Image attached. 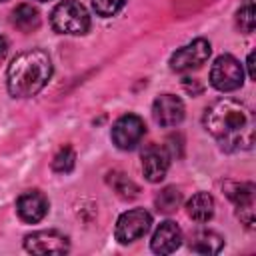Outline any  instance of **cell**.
Wrapping results in <instances>:
<instances>
[{
  "mask_svg": "<svg viewBox=\"0 0 256 256\" xmlns=\"http://www.w3.org/2000/svg\"><path fill=\"white\" fill-rule=\"evenodd\" d=\"M204 128L224 152L250 150L256 134L254 112L232 98L214 100L204 112Z\"/></svg>",
  "mask_w": 256,
  "mask_h": 256,
  "instance_id": "1",
  "label": "cell"
},
{
  "mask_svg": "<svg viewBox=\"0 0 256 256\" xmlns=\"http://www.w3.org/2000/svg\"><path fill=\"white\" fill-rule=\"evenodd\" d=\"M52 76V60L44 50H26L18 54L6 72V86L14 98L36 96Z\"/></svg>",
  "mask_w": 256,
  "mask_h": 256,
  "instance_id": "2",
  "label": "cell"
},
{
  "mask_svg": "<svg viewBox=\"0 0 256 256\" xmlns=\"http://www.w3.org/2000/svg\"><path fill=\"white\" fill-rule=\"evenodd\" d=\"M50 22H52V28L60 34L80 36V34H86L90 28V14L80 2L64 0L52 10Z\"/></svg>",
  "mask_w": 256,
  "mask_h": 256,
  "instance_id": "3",
  "label": "cell"
},
{
  "mask_svg": "<svg viewBox=\"0 0 256 256\" xmlns=\"http://www.w3.org/2000/svg\"><path fill=\"white\" fill-rule=\"evenodd\" d=\"M242 82H244V68L234 56L222 54L214 60L210 68V84L216 90L232 92V90H238Z\"/></svg>",
  "mask_w": 256,
  "mask_h": 256,
  "instance_id": "4",
  "label": "cell"
},
{
  "mask_svg": "<svg viewBox=\"0 0 256 256\" xmlns=\"http://www.w3.org/2000/svg\"><path fill=\"white\" fill-rule=\"evenodd\" d=\"M150 228H152L150 212H146L144 208H134V210L120 214V218L116 222L114 236L120 244H128V242H134V240L142 238L144 234H148Z\"/></svg>",
  "mask_w": 256,
  "mask_h": 256,
  "instance_id": "5",
  "label": "cell"
},
{
  "mask_svg": "<svg viewBox=\"0 0 256 256\" xmlns=\"http://www.w3.org/2000/svg\"><path fill=\"white\" fill-rule=\"evenodd\" d=\"M210 42L206 38H196L190 44L178 48L170 58V68L174 72H190L200 68L210 58Z\"/></svg>",
  "mask_w": 256,
  "mask_h": 256,
  "instance_id": "6",
  "label": "cell"
},
{
  "mask_svg": "<svg viewBox=\"0 0 256 256\" xmlns=\"http://www.w3.org/2000/svg\"><path fill=\"white\" fill-rule=\"evenodd\" d=\"M144 134H146V124L136 114H124L112 126V142L120 150L136 148Z\"/></svg>",
  "mask_w": 256,
  "mask_h": 256,
  "instance_id": "7",
  "label": "cell"
},
{
  "mask_svg": "<svg viewBox=\"0 0 256 256\" xmlns=\"http://www.w3.org/2000/svg\"><path fill=\"white\" fill-rule=\"evenodd\" d=\"M24 250L30 254H66L70 240L58 230H38L24 238Z\"/></svg>",
  "mask_w": 256,
  "mask_h": 256,
  "instance_id": "8",
  "label": "cell"
},
{
  "mask_svg": "<svg viewBox=\"0 0 256 256\" xmlns=\"http://www.w3.org/2000/svg\"><path fill=\"white\" fill-rule=\"evenodd\" d=\"M224 192L234 202L238 218L248 228H254V184H250V182H226Z\"/></svg>",
  "mask_w": 256,
  "mask_h": 256,
  "instance_id": "9",
  "label": "cell"
},
{
  "mask_svg": "<svg viewBox=\"0 0 256 256\" xmlns=\"http://www.w3.org/2000/svg\"><path fill=\"white\" fill-rule=\"evenodd\" d=\"M152 116L162 128H172L184 118V102L174 94H160L152 104Z\"/></svg>",
  "mask_w": 256,
  "mask_h": 256,
  "instance_id": "10",
  "label": "cell"
},
{
  "mask_svg": "<svg viewBox=\"0 0 256 256\" xmlns=\"http://www.w3.org/2000/svg\"><path fill=\"white\" fill-rule=\"evenodd\" d=\"M16 212L24 222L36 224L48 214V198L38 190H28L18 196Z\"/></svg>",
  "mask_w": 256,
  "mask_h": 256,
  "instance_id": "11",
  "label": "cell"
},
{
  "mask_svg": "<svg viewBox=\"0 0 256 256\" xmlns=\"http://www.w3.org/2000/svg\"><path fill=\"white\" fill-rule=\"evenodd\" d=\"M170 166V156L160 146H148L142 152V172L148 182H160L164 180Z\"/></svg>",
  "mask_w": 256,
  "mask_h": 256,
  "instance_id": "12",
  "label": "cell"
},
{
  "mask_svg": "<svg viewBox=\"0 0 256 256\" xmlns=\"http://www.w3.org/2000/svg\"><path fill=\"white\" fill-rule=\"evenodd\" d=\"M180 244H182V230L172 220L160 222V226L156 228L150 240V248L154 254H172L176 248H180Z\"/></svg>",
  "mask_w": 256,
  "mask_h": 256,
  "instance_id": "13",
  "label": "cell"
},
{
  "mask_svg": "<svg viewBox=\"0 0 256 256\" xmlns=\"http://www.w3.org/2000/svg\"><path fill=\"white\" fill-rule=\"evenodd\" d=\"M224 246V238L212 230H196L190 238V250L198 254H218Z\"/></svg>",
  "mask_w": 256,
  "mask_h": 256,
  "instance_id": "14",
  "label": "cell"
},
{
  "mask_svg": "<svg viewBox=\"0 0 256 256\" xmlns=\"http://www.w3.org/2000/svg\"><path fill=\"white\" fill-rule=\"evenodd\" d=\"M186 212L196 222H208L214 216V198L208 192H198L186 202Z\"/></svg>",
  "mask_w": 256,
  "mask_h": 256,
  "instance_id": "15",
  "label": "cell"
},
{
  "mask_svg": "<svg viewBox=\"0 0 256 256\" xmlns=\"http://www.w3.org/2000/svg\"><path fill=\"white\" fill-rule=\"evenodd\" d=\"M12 22L20 32H34L40 26V12L32 4H20L12 12Z\"/></svg>",
  "mask_w": 256,
  "mask_h": 256,
  "instance_id": "16",
  "label": "cell"
},
{
  "mask_svg": "<svg viewBox=\"0 0 256 256\" xmlns=\"http://www.w3.org/2000/svg\"><path fill=\"white\" fill-rule=\"evenodd\" d=\"M154 204L158 208V212H164V214H172L180 208L182 204V192L176 188V186H168L164 190H160V194L154 198Z\"/></svg>",
  "mask_w": 256,
  "mask_h": 256,
  "instance_id": "17",
  "label": "cell"
},
{
  "mask_svg": "<svg viewBox=\"0 0 256 256\" xmlns=\"http://www.w3.org/2000/svg\"><path fill=\"white\" fill-rule=\"evenodd\" d=\"M108 184H110V186L118 192V196H122V198H136L138 192H140V188H138L128 176H124V174H120V172L108 174Z\"/></svg>",
  "mask_w": 256,
  "mask_h": 256,
  "instance_id": "18",
  "label": "cell"
},
{
  "mask_svg": "<svg viewBox=\"0 0 256 256\" xmlns=\"http://www.w3.org/2000/svg\"><path fill=\"white\" fill-rule=\"evenodd\" d=\"M74 164H76V154H74V150H72L70 146H64V148H60V150L56 152V156H54V160H52V170H54V172H60V174H68V172H72Z\"/></svg>",
  "mask_w": 256,
  "mask_h": 256,
  "instance_id": "19",
  "label": "cell"
},
{
  "mask_svg": "<svg viewBox=\"0 0 256 256\" xmlns=\"http://www.w3.org/2000/svg\"><path fill=\"white\" fill-rule=\"evenodd\" d=\"M238 26L244 34H250L254 30V24H256V18H254V2L252 0H244L242 8L238 10Z\"/></svg>",
  "mask_w": 256,
  "mask_h": 256,
  "instance_id": "20",
  "label": "cell"
},
{
  "mask_svg": "<svg viewBox=\"0 0 256 256\" xmlns=\"http://www.w3.org/2000/svg\"><path fill=\"white\" fill-rule=\"evenodd\" d=\"M126 4V0H92V8L98 16L102 18H110L116 12L122 10V6Z\"/></svg>",
  "mask_w": 256,
  "mask_h": 256,
  "instance_id": "21",
  "label": "cell"
},
{
  "mask_svg": "<svg viewBox=\"0 0 256 256\" xmlns=\"http://www.w3.org/2000/svg\"><path fill=\"white\" fill-rule=\"evenodd\" d=\"M166 150H168V156H176V158H182V150H184V140L180 134H172L166 138Z\"/></svg>",
  "mask_w": 256,
  "mask_h": 256,
  "instance_id": "22",
  "label": "cell"
},
{
  "mask_svg": "<svg viewBox=\"0 0 256 256\" xmlns=\"http://www.w3.org/2000/svg\"><path fill=\"white\" fill-rule=\"evenodd\" d=\"M184 88L188 92H192V96H196V94L202 92V86L198 84V80H192V78H184Z\"/></svg>",
  "mask_w": 256,
  "mask_h": 256,
  "instance_id": "23",
  "label": "cell"
},
{
  "mask_svg": "<svg viewBox=\"0 0 256 256\" xmlns=\"http://www.w3.org/2000/svg\"><path fill=\"white\" fill-rule=\"evenodd\" d=\"M246 66H248V78H250V80H254V78H256V72H254V52H250V54H248Z\"/></svg>",
  "mask_w": 256,
  "mask_h": 256,
  "instance_id": "24",
  "label": "cell"
},
{
  "mask_svg": "<svg viewBox=\"0 0 256 256\" xmlns=\"http://www.w3.org/2000/svg\"><path fill=\"white\" fill-rule=\"evenodd\" d=\"M6 52H8V40L4 36H0V60L6 56Z\"/></svg>",
  "mask_w": 256,
  "mask_h": 256,
  "instance_id": "25",
  "label": "cell"
},
{
  "mask_svg": "<svg viewBox=\"0 0 256 256\" xmlns=\"http://www.w3.org/2000/svg\"><path fill=\"white\" fill-rule=\"evenodd\" d=\"M38 2H48V0H38Z\"/></svg>",
  "mask_w": 256,
  "mask_h": 256,
  "instance_id": "26",
  "label": "cell"
},
{
  "mask_svg": "<svg viewBox=\"0 0 256 256\" xmlns=\"http://www.w3.org/2000/svg\"><path fill=\"white\" fill-rule=\"evenodd\" d=\"M0 2H6V0H0Z\"/></svg>",
  "mask_w": 256,
  "mask_h": 256,
  "instance_id": "27",
  "label": "cell"
}]
</instances>
